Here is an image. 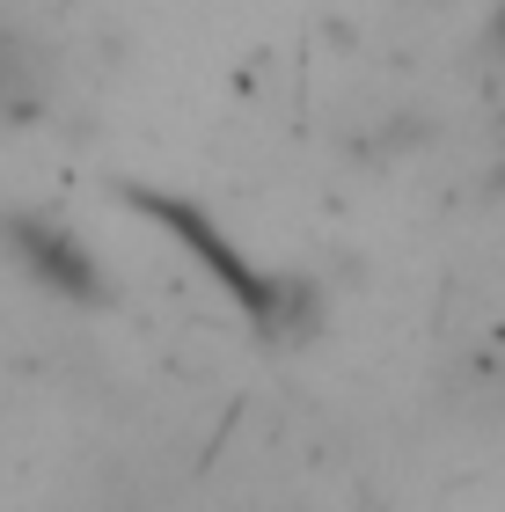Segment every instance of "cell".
Returning <instances> with one entry per match:
<instances>
[{"label":"cell","mask_w":505,"mask_h":512,"mask_svg":"<svg viewBox=\"0 0 505 512\" xmlns=\"http://www.w3.org/2000/svg\"><path fill=\"white\" fill-rule=\"evenodd\" d=\"M125 198L140 205V213H154V220H162L176 242H191V249L205 256V264L220 271V286L242 300V315L257 322V337H271V344H293V337L308 330L315 300H308V286H301V278H264L257 264H249V256H235V249H227V242L213 235V227H205V213H198V205H183V198H154V191H125Z\"/></svg>","instance_id":"6da1fadb"},{"label":"cell","mask_w":505,"mask_h":512,"mask_svg":"<svg viewBox=\"0 0 505 512\" xmlns=\"http://www.w3.org/2000/svg\"><path fill=\"white\" fill-rule=\"evenodd\" d=\"M0 242H8V256L37 278V286L74 293V300H96V293H103V286H96V264H88V249L66 235V227H52V220L15 213L8 227H0Z\"/></svg>","instance_id":"7a4b0ae2"},{"label":"cell","mask_w":505,"mask_h":512,"mask_svg":"<svg viewBox=\"0 0 505 512\" xmlns=\"http://www.w3.org/2000/svg\"><path fill=\"white\" fill-rule=\"evenodd\" d=\"M498 44H505V15H498Z\"/></svg>","instance_id":"277c9868"},{"label":"cell","mask_w":505,"mask_h":512,"mask_svg":"<svg viewBox=\"0 0 505 512\" xmlns=\"http://www.w3.org/2000/svg\"><path fill=\"white\" fill-rule=\"evenodd\" d=\"M30 110H37V66H30V52H22V37L0 30V125L30 118Z\"/></svg>","instance_id":"3957f363"}]
</instances>
